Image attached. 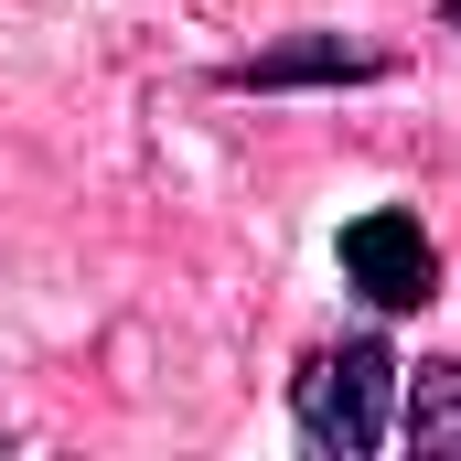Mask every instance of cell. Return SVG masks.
I'll list each match as a JSON object with an SVG mask.
<instances>
[{
    "instance_id": "6da1fadb",
    "label": "cell",
    "mask_w": 461,
    "mask_h": 461,
    "mask_svg": "<svg viewBox=\"0 0 461 461\" xmlns=\"http://www.w3.org/2000/svg\"><path fill=\"white\" fill-rule=\"evenodd\" d=\"M386 397H397V354L375 344V333H344V344L301 354V375H290V419H301V440L333 461H365L386 440Z\"/></svg>"
},
{
    "instance_id": "7a4b0ae2",
    "label": "cell",
    "mask_w": 461,
    "mask_h": 461,
    "mask_svg": "<svg viewBox=\"0 0 461 461\" xmlns=\"http://www.w3.org/2000/svg\"><path fill=\"white\" fill-rule=\"evenodd\" d=\"M344 279L375 301V312H419V301L440 290V258H429L419 215L375 204V215H354V226H344Z\"/></svg>"
},
{
    "instance_id": "3957f363",
    "label": "cell",
    "mask_w": 461,
    "mask_h": 461,
    "mask_svg": "<svg viewBox=\"0 0 461 461\" xmlns=\"http://www.w3.org/2000/svg\"><path fill=\"white\" fill-rule=\"evenodd\" d=\"M386 54H365L344 32H312V43H279V54H247L226 65V86H322V76H375Z\"/></svg>"
},
{
    "instance_id": "277c9868",
    "label": "cell",
    "mask_w": 461,
    "mask_h": 461,
    "mask_svg": "<svg viewBox=\"0 0 461 461\" xmlns=\"http://www.w3.org/2000/svg\"><path fill=\"white\" fill-rule=\"evenodd\" d=\"M408 451L419 461H461V354L408 375Z\"/></svg>"
},
{
    "instance_id": "5b68a950",
    "label": "cell",
    "mask_w": 461,
    "mask_h": 461,
    "mask_svg": "<svg viewBox=\"0 0 461 461\" xmlns=\"http://www.w3.org/2000/svg\"><path fill=\"white\" fill-rule=\"evenodd\" d=\"M451 22H461V0H451Z\"/></svg>"
}]
</instances>
